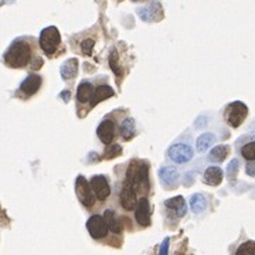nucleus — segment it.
Segmentation results:
<instances>
[{
    "label": "nucleus",
    "mask_w": 255,
    "mask_h": 255,
    "mask_svg": "<svg viewBox=\"0 0 255 255\" xmlns=\"http://www.w3.org/2000/svg\"><path fill=\"white\" fill-rule=\"evenodd\" d=\"M31 60V48L24 40H16L4 54V63L12 68L26 67Z\"/></svg>",
    "instance_id": "f257e3e1"
},
{
    "label": "nucleus",
    "mask_w": 255,
    "mask_h": 255,
    "mask_svg": "<svg viewBox=\"0 0 255 255\" xmlns=\"http://www.w3.org/2000/svg\"><path fill=\"white\" fill-rule=\"evenodd\" d=\"M61 43V36L58 28L54 26L46 27L40 34V47L41 50L47 55H51L55 53V50L58 48Z\"/></svg>",
    "instance_id": "f03ea898"
},
{
    "label": "nucleus",
    "mask_w": 255,
    "mask_h": 255,
    "mask_svg": "<svg viewBox=\"0 0 255 255\" xmlns=\"http://www.w3.org/2000/svg\"><path fill=\"white\" fill-rule=\"evenodd\" d=\"M136 185H135L134 179L131 176H125V182H123V187L121 191V206L125 210H134L138 206V199H136Z\"/></svg>",
    "instance_id": "7ed1b4c3"
},
{
    "label": "nucleus",
    "mask_w": 255,
    "mask_h": 255,
    "mask_svg": "<svg viewBox=\"0 0 255 255\" xmlns=\"http://www.w3.org/2000/svg\"><path fill=\"white\" fill-rule=\"evenodd\" d=\"M248 115V108L245 107L242 102H232L230 104L227 109H226V114H224V119L229 123L230 126L232 128H238L242 122L245 121Z\"/></svg>",
    "instance_id": "20e7f679"
},
{
    "label": "nucleus",
    "mask_w": 255,
    "mask_h": 255,
    "mask_svg": "<svg viewBox=\"0 0 255 255\" xmlns=\"http://www.w3.org/2000/svg\"><path fill=\"white\" fill-rule=\"evenodd\" d=\"M75 191L77 196L80 199V202L87 207L91 209L94 206V196H93V187L91 183L87 182V179L84 176H78L77 182H75Z\"/></svg>",
    "instance_id": "39448f33"
},
{
    "label": "nucleus",
    "mask_w": 255,
    "mask_h": 255,
    "mask_svg": "<svg viewBox=\"0 0 255 255\" xmlns=\"http://www.w3.org/2000/svg\"><path fill=\"white\" fill-rule=\"evenodd\" d=\"M87 230L90 232V235L95 240H101L107 235L108 226L104 215H91L87 221Z\"/></svg>",
    "instance_id": "423d86ee"
},
{
    "label": "nucleus",
    "mask_w": 255,
    "mask_h": 255,
    "mask_svg": "<svg viewBox=\"0 0 255 255\" xmlns=\"http://www.w3.org/2000/svg\"><path fill=\"white\" fill-rule=\"evenodd\" d=\"M167 155L175 163L182 164V163H187L193 158L194 150H193L191 146H188L186 143H175L173 146H170Z\"/></svg>",
    "instance_id": "0eeeda50"
},
{
    "label": "nucleus",
    "mask_w": 255,
    "mask_h": 255,
    "mask_svg": "<svg viewBox=\"0 0 255 255\" xmlns=\"http://www.w3.org/2000/svg\"><path fill=\"white\" fill-rule=\"evenodd\" d=\"M90 183H91V187L94 190L95 196H96L101 202L107 200L108 196L111 194V187H109V185H108L107 177L102 175L93 176V179H91Z\"/></svg>",
    "instance_id": "6e6552de"
},
{
    "label": "nucleus",
    "mask_w": 255,
    "mask_h": 255,
    "mask_svg": "<svg viewBox=\"0 0 255 255\" xmlns=\"http://www.w3.org/2000/svg\"><path fill=\"white\" fill-rule=\"evenodd\" d=\"M135 218L136 223L142 227H148L150 224V206L146 197L138 200V206L135 209Z\"/></svg>",
    "instance_id": "1a4fd4ad"
},
{
    "label": "nucleus",
    "mask_w": 255,
    "mask_h": 255,
    "mask_svg": "<svg viewBox=\"0 0 255 255\" xmlns=\"http://www.w3.org/2000/svg\"><path fill=\"white\" fill-rule=\"evenodd\" d=\"M98 138L101 139L102 143L109 145L115 136V123L111 121V119H105L104 122H101V125L98 126V131H96Z\"/></svg>",
    "instance_id": "9d476101"
},
{
    "label": "nucleus",
    "mask_w": 255,
    "mask_h": 255,
    "mask_svg": "<svg viewBox=\"0 0 255 255\" xmlns=\"http://www.w3.org/2000/svg\"><path fill=\"white\" fill-rule=\"evenodd\" d=\"M41 81L43 80H41L40 75H37V74H30L26 80L22 82L20 91L26 95L36 94V93L39 91V88L41 87Z\"/></svg>",
    "instance_id": "9b49d317"
},
{
    "label": "nucleus",
    "mask_w": 255,
    "mask_h": 255,
    "mask_svg": "<svg viewBox=\"0 0 255 255\" xmlns=\"http://www.w3.org/2000/svg\"><path fill=\"white\" fill-rule=\"evenodd\" d=\"M203 180L209 186H218L223 182V170L217 166H210L206 169Z\"/></svg>",
    "instance_id": "f8f14e48"
},
{
    "label": "nucleus",
    "mask_w": 255,
    "mask_h": 255,
    "mask_svg": "<svg viewBox=\"0 0 255 255\" xmlns=\"http://www.w3.org/2000/svg\"><path fill=\"white\" fill-rule=\"evenodd\" d=\"M94 93L95 88L91 82H87V81L81 82L80 85H78V90H77V99H78V102H81V104H85L88 101L91 102V99L94 96Z\"/></svg>",
    "instance_id": "ddd939ff"
},
{
    "label": "nucleus",
    "mask_w": 255,
    "mask_h": 255,
    "mask_svg": "<svg viewBox=\"0 0 255 255\" xmlns=\"http://www.w3.org/2000/svg\"><path fill=\"white\" fill-rule=\"evenodd\" d=\"M77 72H78V60L77 58H70L60 68V74L64 80L75 78Z\"/></svg>",
    "instance_id": "4468645a"
},
{
    "label": "nucleus",
    "mask_w": 255,
    "mask_h": 255,
    "mask_svg": "<svg viewBox=\"0 0 255 255\" xmlns=\"http://www.w3.org/2000/svg\"><path fill=\"white\" fill-rule=\"evenodd\" d=\"M164 206L169 210H173L177 217H183V215L186 214V210H187L186 209V202H185V199L182 196H176L173 199L166 200Z\"/></svg>",
    "instance_id": "2eb2a0df"
},
{
    "label": "nucleus",
    "mask_w": 255,
    "mask_h": 255,
    "mask_svg": "<svg viewBox=\"0 0 255 255\" xmlns=\"http://www.w3.org/2000/svg\"><path fill=\"white\" fill-rule=\"evenodd\" d=\"M159 179L164 185H176L179 179V172L172 166H163L159 170Z\"/></svg>",
    "instance_id": "dca6fc26"
},
{
    "label": "nucleus",
    "mask_w": 255,
    "mask_h": 255,
    "mask_svg": "<svg viewBox=\"0 0 255 255\" xmlns=\"http://www.w3.org/2000/svg\"><path fill=\"white\" fill-rule=\"evenodd\" d=\"M114 95H115V91H114L111 87H108V85H101V87H98V88L95 90L93 99H91V107L98 105L101 101L108 99V98H111V96H114Z\"/></svg>",
    "instance_id": "f3484780"
},
{
    "label": "nucleus",
    "mask_w": 255,
    "mask_h": 255,
    "mask_svg": "<svg viewBox=\"0 0 255 255\" xmlns=\"http://www.w3.org/2000/svg\"><path fill=\"white\" fill-rule=\"evenodd\" d=\"M104 218H105V221H107V226L108 229H109V231H112L114 234H119V232H121V220L116 217V214H115L112 210H107V211L104 213Z\"/></svg>",
    "instance_id": "a211bd4d"
},
{
    "label": "nucleus",
    "mask_w": 255,
    "mask_h": 255,
    "mask_svg": "<svg viewBox=\"0 0 255 255\" xmlns=\"http://www.w3.org/2000/svg\"><path fill=\"white\" fill-rule=\"evenodd\" d=\"M190 207H191V211L194 214L203 213L206 210V207H207V202H206L204 196L203 194H193L190 197Z\"/></svg>",
    "instance_id": "6ab92c4d"
},
{
    "label": "nucleus",
    "mask_w": 255,
    "mask_h": 255,
    "mask_svg": "<svg viewBox=\"0 0 255 255\" xmlns=\"http://www.w3.org/2000/svg\"><path fill=\"white\" fill-rule=\"evenodd\" d=\"M136 132V126H135V121L132 118H126L123 119L121 123V135L125 140H131L135 136Z\"/></svg>",
    "instance_id": "aec40b11"
},
{
    "label": "nucleus",
    "mask_w": 255,
    "mask_h": 255,
    "mask_svg": "<svg viewBox=\"0 0 255 255\" xmlns=\"http://www.w3.org/2000/svg\"><path fill=\"white\" fill-rule=\"evenodd\" d=\"M230 148L229 146H224V145H220V146H215L211 152H210V161L211 162H223L227 155H229Z\"/></svg>",
    "instance_id": "412c9836"
},
{
    "label": "nucleus",
    "mask_w": 255,
    "mask_h": 255,
    "mask_svg": "<svg viewBox=\"0 0 255 255\" xmlns=\"http://www.w3.org/2000/svg\"><path fill=\"white\" fill-rule=\"evenodd\" d=\"M215 136L213 134H203L199 139H197V150L199 152H206L214 143Z\"/></svg>",
    "instance_id": "4be33fe9"
},
{
    "label": "nucleus",
    "mask_w": 255,
    "mask_h": 255,
    "mask_svg": "<svg viewBox=\"0 0 255 255\" xmlns=\"http://www.w3.org/2000/svg\"><path fill=\"white\" fill-rule=\"evenodd\" d=\"M241 156L245 161H255V142H250L241 148Z\"/></svg>",
    "instance_id": "5701e85b"
},
{
    "label": "nucleus",
    "mask_w": 255,
    "mask_h": 255,
    "mask_svg": "<svg viewBox=\"0 0 255 255\" xmlns=\"http://www.w3.org/2000/svg\"><path fill=\"white\" fill-rule=\"evenodd\" d=\"M235 255H255V241H245L241 244Z\"/></svg>",
    "instance_id": "b1692460"
},
{
    "label": "nucleus",
    "mask_w": 255,
    "mask_h": 255,
    "mask_svg": "<svg viewBox=\"0 0 255 255\" xmlns=\"http://www.w3.org/2000/svg\"><path fill=\"white\" fill-rule=\"evenodd\" d=\"M109 66L112 68V71L116 74V75H122V68L119 67V63H118V53L115 50L111 51V55H109Z\"/></svg>",
    "instance_id": "393cba45"
},
{
    "label": "nucleus",
    "mask_w": 255,
    "mask_h": 255,
    "mask_svg": "<svg viewBox=\"0 0 255 255\" xmlns=\"http://www.w3.org/2000/svg\"><path fill=\"white\" fill-rule=\"evenodd\" d=\"M122 153V148L119 145H112L105 150L104 153V159H114V158H118Z\"/></svg>",
    "instance_id": "a878e982"
},
{
    "label": "nucleus",
    "mask_w": 255,
    "mask_h": 255,
    "mask_svg": "<svg viewBox=\"0 0 255 255\" xmlns=\"http://www.w3.org/2000/svg\"><path fill=\"white\" fill-rule=\"evenodd\" d=\"M95 41L93 39H87L81 43V50L85 55H91L93 54V48H94Z\"/></svg>",
    "instance_id": "bb28decb"
},
{
    "label": "nucleus",
    "mask_w": 255,
    "mask_h": 255,
    "mask_svg": "<svg viewBox=\"0 0 255 255\" xmlns=\"http://www.w3.org/2000/svg\"><path fill=\"white\" fill-rule=\"evenodd\" d=\"M238 166H240V163H238L237 159L230 162L229 166H227V173H229L230 177H234V176L237 175V172H238Z\"/></svg>",
    "instance_id": "cd10ccee"
},
{
    "label": "nucleus",
    "mask_w": 255,
    "mask_h": 255,
    "mask_svg": "<svg viewBox=\"0 0 255 255\" xmlns=\"http://www.w3.org/2000/svg\"><path fill=\"white\" fill-rule=\"evenodd\" d=\"M167 250H169V238H166L161 247V251H159V255H167Z\"/></svg>",
    "instance_id": "c85d7f7f"
},
{
    "label": "nucleus",
    "mask_w": 255,
    "mask_h": 255,
    "mask_svg": "<svg viewBox=\"0 0 255 255\" xmlns=\"http://www.w3.org/2000/svg\"><path fill=\"white\" fill-rule=\"evenodd\" d=\"M247 173L250 176H255V162H250L247 164Z\"/></svg>",
    "instance_id": "c756f323"
},
{
    "label": "nucleus",
    "mask_w": 255,
    "mask_h": 255,
    "mask_svg": "<svg viewBox=\"0 0 255 255\" xmlns=\"http://www.w3.org/2000/svg\"><path fill=\"white\" fill-rule=\"evenodd\" d=\"M68 95H70V93H68V91H64V93L61 94V98H63V99H64L66 102L68 101Z\"/></svg>",
    "instance_id": "7c9ffc66"
}]
</instances>
